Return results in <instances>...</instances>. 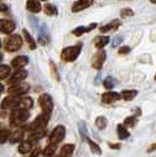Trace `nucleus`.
<instances>
[{"mask_svg": "<svg viewBox=\"0 0 156 157\" xmlns=\"http://www.w3.org/2000/svg\"><path fill=\"white\" fill-rule=\"evenodd\" d=\"M136 122H137V118L136 116H128V117H126L124 118V121H123V124L126 125V127H134V125L136 124Z\"/></svg>", "mask_w": 156, "mask_h": 157, "instance_id": "nucleus-33", "label": "nucleus"}, {"mask_svg": "<svg viewBox=\"0 0 156 157\" xmlns=\"http://www.w3.org/2000/svg\"><path fill=\"white\" fill-rule=\"evenodd\" d=\"M120 15H121V18H129V17H133L134 15V12H133V10L131 8H122L121 10V12H120Z\"/></svg>", "mask_w": 156, "mask_h": 157, "instance_id": "nucleus-34", "label": "nucleus"}, {"mask_svg": "<svg viewBox=\"0 0 156 157\" xmlns=\"http://www.w3.org/2000/svg\"><path fill=\"white\" fill-rule=\"evenodd\" d=\"M75 150V145L72 143L65 144L61 147V149L59 151V155L61 157H71L73 155V152Z\"/></svg>", "mask_w": 156, "mask_h": 157, "instance_id": "nucleus-19", "label": "nucleus"}, {"mask_svg": "<svg viewBox=\"0 0 156 157\" xmlns=\"http://www.w3.org/2000/svg\"><path fill=\"white\" fill-rule=\"evenodd\" d=\"M44 12L48 17H55V15H58V8L52 4H46L44 6Z\"/></svg>", "mask_w": 156, "mask_h": 157, "instance_id": "nucleus-27", "label": "nucleus"}, {"mask_svg": "<svg viewBox=\"0 0 156 157\" xmlns=\"http://www.w3.org/2000/svg\"><path fill=\"white\" fill-rule=\"evenodd\" d=\"M15 29V24L12 20L1 19L0 20V31L4 34H11Z\"/></svg>", "mask_w": 156, "mask_h": 157, "instance_id": "nucleus-12", "label": "nucleus"}, {"mask_svg": "<svg viewBox=\"0 0 156 157\" xmlns=\"http://www.w3.org/2000/svg\"><path fill=\"white\" fill-rule=\"evenodd\" d=\"M22 46V39L19 34H13L8 35L6 39L4 40V48L8 53H13L19 51Z\"/></svg>", "mask_w": 156, "mask_h": 157, "instance_id": "nucleus-2", "label": "nucleus"}, {"mask_svg": "<svg viewBox=\"0 0 156 157\" xmlns=\"http://www.w3.org/2000/svg\"><path fill=\"white\" fill-rule=\"evenodd\" d=\"M45 136V130L42 131H31L28 135V140L29 142H34V141H39Z\"/></svg>", "mask_w": 156, "mask_h": 157, "instance_id": "nucleus-28", "label": "nucleus"}, {"mask_svg": "<svg viewBox=\"0 0 156 157\" xmlns=\"http://www.w3.org/2000/svg\"><path fill=\"white\" fill-rule=\"evenodd\" d=\"M108 44H109V38L108 36H96L95 40H94V46L99 51H101Z\"/></svg>", "mask_w": 156, "mask_h": 157, "instance_id": "nucleus-21", "label": "nucleus"}, {"mask_svg": "<svg viewBox=\"0 0 156 157\" xmlns=\"http://www.w3.org/2000/svg\"><path fill=\"white\" fill-rule=\"evenodd\" d=\"M130 52V48L128 46H122L119 49V54H128Z\"/></svg>", "mask_w": 156, "mask_h": 157, "instance_id": "nucleus-38", "label": "nucleus"}, {"mask_svg": "<svg viewBox=\"0 0 156 157\" xmlns=\"http://www.w3.org/2000/svg\"><path fill=\"white\" fill-rule=\"evenodd\" d=\"M29 89H31L29 85L21 82V83H18V85L8 86L7 92L12 96H25V94L29 92Z\"/></svg>", "mask_w": 156, "mask_h": 157, "instance_id": "nucleus-7", "label": "nucleus"}, {"mask_svg": "<svg viewBox=\"0 0 156 157\" xmlns=\"http://www.w3.org/2000/svg\"><path fill=\"white\" fill-rule=\"evenodd\" d=\"M18 151L22 155H26V154H29L32 152V143L29 141H22L20 142L19 147H18Z\"/></svg>", "mask_w": 156, "mask_h": 157, "instance_id": "nucleus-22", "label": "nucleus"}, {"mask_svg": "<svg viewBox=\"0 0 156 157\" xmlns=\"http://www.w3.org/2000/svg\"><path fill=\"white\" fill-rule=\"evenodd\" d=\"M21 96H12V95H8L7 98H5L2 100V103H1V108L5 110V109H15L18 107V103L20 101Z\"/></svg>", "mask_w": 156, "mask_h": 157, "instance_id": "nucleus-10", "label": "nucleus"}, {"mask_svg": "<svg viewBox=\"0 0 156 157\" xmlns=\"http://www.w3.org/2000/svg\"><path fill=\"white\" fill-rule=\"evenodd\" d=\"M121 96L126 101H131V100H134L137 96V90H135V89H126V90H122Z\"/></svg>", "mask_w": 156, "mask_h": 157, "instance_id": "nucleus-25", "label": "nucleus"}, {"mask_svg": "<svg viewBox=\"0 0 156 157\" xmlns=\"http://www.w3.org/2000/svg\"><path fill=\"white\" fill-rule=\"evenodd\" d=\"M42 1H47V0H42Z\"/></svg>", "mask_w": 156, "mask_h": 157, "instance_id": "nucleus-46", "label": "nucleus"}, {"mask_svg": "<svg viewBox=\"0 0 156 157\" xmlns=\"http://www.w3.org/2000/svg\"><path fill=\"white\" fill-rule=\"evenodd\" d=\"M121 1H126V0H121Z\"/></svg>", "mask_w": 156, "mask_h": 157, "instance_id": "nucleus-45", "label": "nucleus"}, {"mask_svg": "<svg viewBox=\"0 0 156 157\" xmlns=\"http://www.w3.org/2000/svg\"><path fill=\"white\" fill-rule=\"evenodd\" d=\"M49 67H51V73H52V76L53 78H55V80H59V73H58V69H57V67H55V65L53 63L52 61L49 62Z\"/></svg>", "mask_w": 156, "mask_h": 157, "instance_id": "nucleus-36", "label": "nucleus"}, {"mask_svg": "<svg viewBox=\"0 0 156 157\" xmlns=\"http://www.w3.org/2000/svg\"><path fill=\"white\" fill-rule=\"evenodd\" d=\"M22 35H24V38H25V40H26V42H27V45H28V47H29V49L34 51V49L37 48V42H35V40L32 38V35L27 32L26 29L22 31Z\"/></svg>", "mask_w": 156, "mask_h": 157, "instance_id": "nucleus-24", "label": "nucleus"}, {"mask_svg": "<svg viewBox=\"0 0 156 157\" xmlns=\"http://www.w3.org/2000/svg\"><path fill=\"white\" fill-rule=\"evenodd\" d=\"M10 136H11L10 130H8V129H2V130H1V140H0L1 144H4L6 141H8V140H10Z\"/></svg>", "mask_w": 156, "mask_h": 157, "instance_id": "nucleus-35", "label": "nucleus"}, {"mask_svg": "<svg viewBox=\"0 0 156 157\" xmlns=\"http://www.w3.org/2000/svg\"><path fill=\"white\" fill-rule=\"evenodd\" d=\"M26 10L31 13H39L42 10L40 0H27L26 1Z\"/></svg>", "mask_w": 156, "mask_h": 157, "instance_id": "nucleus-15", "label": "nucleus"}, {"mask_svg": "<svg viewBox=\"0 0 156 157\" xmlns=\"http://www.w3.org/2000/svg\"><path fill=\"white\" fill-rule=\"evenodd\" d=\"M28 118H29L28 110H24V109H19V108L12 109L11 114H10V122H11V125H13V127H19L22 123H25Z\"/></svg>", "mask_w": 156, "mask_h": 157, "instance_id": "nucleus-1", "label": "nucleus"}, {"mask_svg": "<svg viewBox=\"0 0 156 157\" xmlns=\"http://www.w3.org/2000/svg\"><path fill=\"white\" fill-rule=\"evenodd\" d=\"M109 147H111V148H113V149H119V148H120V144H109Z\"/></svg>", "mask_w": 156, "mask_h": 157, "instance_id": "nucleus-41", "label": "nucleus"}, {"mask_svg": "<svg viewBox=\"0 0 156 157\" xmlns=\"http://www.w3.org/2000/svg\"><path fill=\"white\" fill-rule=\"evenodd\" d=\"M28 63V58L25 56V55H19V56H15L12 62H11V66L15 68V69H21L24 68L25 66Z\"/></svg>", "mask_w": 156, "mask_h": 157, "instance_id": "nucleus-16", "label": "nucleus"}, {"mask_svg": "<svg viewBox=\"0 0 156 157\" xmlns=\"http://www.w3.org/2000/svg\"><path fill=\"white\" fill-rule=\"evenodd\" d=\"M121 98H122L121 94H119L116 92H107L102 94L101 100H102V102L106 103V105H111V103H114V102L119 101Z\"/></svg>", "mask_w": 156, "mask_h": 157, "instance_id": "nucleus-11", "label": "nucleus"}, {"mask_svg": "<svg viewBox=\"0 0 156 157\" xmlns=\"http://www.w3.org/2000/svg\"><path fill=\"white\" fill-rule=\"evenodd\" d=\"M22 157H26V156H22Z\"/></svg>", "mask_w": 156, "mask_h": 157, "instance_id": "nucleus-47", "label": "nucleus"}, {"mask_svg": "<svg viewBox=\"0 0 156 157\" xmlns=\"http://www.w3.org/2000/svg\"><path fill=\"white\" fill-rule=\"evenodd\" d=\"M87 142H88V145H89L91 151L93 154H95V155H101L102 154V150H101V148H100V145L98 143H95L94 141H92L91 138L88 137H87Z\"/></svg>", "mask_w": 156, "mask_h": 157, "instance_id": "nucleus-29", "label": "nucleus"}, {"mask_svg": "<svg viewBox=\"0 0 156 157\" xmlns=\"http://www.w3.org/2000/svg\"><path fill=\"white\" fill-rule=\"evenodd\" d=\"M155 78V81H156V74H155V78Z\"/></svg>", "mask_w": 156, "mask_h": 157, "instance_id": "nucleus-44", "label": "nucleus"}, {"mask_svg": "<svg viewBox=\"0 0 156 157\" xmlns=\"http://www.w3.org/2000/svg\"><path fill=\"white\" fill-rule=\"evenodd\" d=\"M107 54L104 51H99L96 52L94 55H93V59H92V66H93V68H95V69H101L102 68V66H103L104 61H106V56Z\"/></svg>", "mask_w": 156, "mask_h": 157, "instance_id": "nucleus-9", "label": "nucleus"}, {"mask_svg": "<svg viewBox=\"0 0 156 157\" xmlns=\"http://www.w3.org/2000/svg\"><path fill=\"white\" fill-rule=\"evenodd\" d=\"M48 121H49V115L42 113V114H40L38 117H35V120L29 124L28 129H29V131L45 130L47 124H48Z\"/></svg>", "mask_w": 156, "mask_h": 157, "instance_id": "nucleus-4", "label": "nucleus"}, {"mask_svg": "<svg viewBox=\"0 0 156 157\" xmlns=\"http://www.w3.org/2000/svg\"><path fill=\"white\" fill-rule=\"evenodd\" d=\"M41 154H42L41 149H40V148H35L34 150H32L31 155H29V157H39L40 155H41Z\"/></svg>", "mask_w": 156, "mask_h": 157, "instance_id": "nucleus-37", "label": "nucleus"}, {"mask_svg": "<svg viewBox=\"0 0 156 157\" xmlns=\"http://www.w3.org/2000/svg\"><path fill=\"white\" fill-rule=\"evenodd\" d=\"M81 46H82L81 44H78L75 46H69L64 48L61 52V60L65 62H72V61L76 60L81 53V49H82Z\"/></svg>", "mask_w": 156, "mask_h": 157, "instance_id": "nucleus-3", "label": "nucleus"}, {"mask_svg": "<svg viewBox=\"0 0 156 157\" xmlns=\"http://www.w3.org/2000/svg\"><path fill=\"white\" fill-rule=\"evenodd\" d=\"M27 74H28V73H27L25 69H18L17 72L13 73L10 78H7V85L13 86V85L21 83V82L27 78Z\"/></svg>", "mask_w": 156, "mask_h": 157, "instance_id": "nucleus-8", "label": "nucleus"}, {"mask_svg": "<svg viewBox=\"0 0 156 157\" xmlns=\"http://www.w3.org/2000/svg\"><path fill=\"white\" fill-rule=\"evenodd\" d=\"M98 27V24L96 22H92L88 26H79L76 27L75 29H73L72 33L75 35V36H81L82 34H86V33H89L91 31H93L94 28Z\"/></svg>", "mask_w": 156, "mask_h": 157, "instance_id": "nucleus-14", "label": "nucleus"}, {"mask_svg": "<svg viewBox=\"0 0 156 157\" xmlns=\"http://www.w3.org/2000/svg\"><path fill=\"white\" fill-rule=\"evenodd\" d=\"M66 136V128L64 125H57L52 130L48 141L52 144H59L61 141H64V138Z\"/></svg>", "mask_w": 156, "mask_h": 157, "instance_id": "nucleus-5", "label": "nucleus"}, {"mask_svg": "<svg viewBox=\"0 0 156 157\" xmlns=\"http://www.w3.org/2000/svg\"><path fill=\"white\" fill-rule=\"evenodd\" d=\"M129 131L127 130L126 125L124 124H119L117 125V137L120 140H126L129 137Z\"/></svg>", "mask_w": 156, "mask_h": 157, "instance_id": "nucleus-26", "label": "nucleus"}, {"mask_svg": "<svg viewBox=\"0 0 156 157\" xmlns=\"http://www.w3.org/2000/svg\"><path fill=\"white\" fill-rule=\"evenodd\" d=\"M120 25H121L120 20H113L109 24H107V25H104V26L101 27V28H100V32L107 33V32H109V31H115V29H117V28L120 27Z\"/></svg>", "mask_w": 156, "mask_h": 157, "instance_id": "nucleus-20", "label": "nucleus"}, {"mask_svg": "<svg viewBox=\"0 0 156 157\" xmlns=\"http://www.w3.org/2000/svg\"><path fill=\"white\" fill-rule=\"evenodd\" d=\"M0 7H1V11H2V12H6L7 10H8L5 4H1V5H0Z\"/></svg>", "mask_w": 156, "mask_h": 157, "instance_id": "nucleus-40", "label": "nucleus"}, {"mask_svg": "<svg viewBox=\"0 0 156 157\" xmlns=\"http://www.w3.org/2000/svg\"><path fill=\"white\" fill-rule=\"evenodd\" d=\"M155 150H156V142L151 144L149 148L147 149V152H153V151H155Z\"/></svg>", "mask_w": 156, "mask_h": 157, "instance_id": "nucleus-39", "label": "nucleus"}, {"mask_svg": "<svg viewBox=\"0 0 156 157\" xmlns=\"http://www.w3.org/2000/svg\"><path fill=\"white\" fill-rule=\"evenodd\" d=\"M24 135H25V129H24V128H18V129H15L13 132H11L10 141H11L12 143H18L20 141H22Z\"/></svg>", "mask_w": 156, "mask_h": 157, "instance_id": "nucleus-18", "label": "nucleus"}, {"mask_svg": "<svg viewBox=\"0 0 156 157\" xmlns=\"http://www.w3.org/2000/svg\"><path fill=\"white\" fill-rule=\"evenodd\" d=\"M149 1H150V2H153V4H155V5H156V0H149Z\"/></svg>", "mask_w": 156, "mask_h": 157, "instance_id": "nucleus-42", "label": "nucleus"}, {"mask_svg": "<svg viewBox=\"0 0 156 157\" xmlns=\"http://www.w3.org/2000/svg\"><path fill=\"white\" fill-rule=\"evenodd\" d=\"M57 148H58V144H52L48 143L47 147L42 150V155L44 157H53L55 156V152H57Z\"/></svg>", "mask_w": 156, "mask_h": 157, "instance_id": "nucleus-23", "label": "nucleus"}, {"mask_svg": "<svg viewBox=\"0 0 156 157\" xmlns=\"http://www.w3.org/2000/svg\"><path fill=\"white\" fill-rule=\"evenodd\" d=\"M94 2V0H76L73 6H72V12H80L84 11L86 8H88L89 6H92V4Z\"/></svg>", "mask_w": 156, "mask_h": 157, "instance_id": "nucleus-13", "label": "nucleus"}, {"mask_svg": "<svg viewBox=\"0 0 156 157\" xmlns=\"http://www.w3.org/2000/svg\"><path fill=\"white\" fill-rule=\"evenodd\" d=\"M107 124H108L107 117H104V116H98V117L95 118V125L98 127L100 130H103L104 128L107 127Z\"/></svg>", "mask_w": 156, "mask_h": 157, "instance_id": "nucleus-30", "label": "nucleus"}, {"mask_svg": "<svg viewBox=\"0 0 156 157\" xmlns=\"http://www.w3.org/2000/svg\"><path fill=\"white\" fill-rule=\"evenodd\" d=\"M19 109H24V110H29L33 108V98L31 96H21L20 98V101L18 103V107Z\"/></svg>", "mask_w": 156, "mask_h": 157, "instance_id": "nucleus-17", "label": "nucleus"}, {"mask_svg": "<svg viewBox=\"0 0 156 157\" xmlns=\"http://www.w3.org/2000/svg\"><path fill=\"white\" fill-rule=\"evenodd\" d=\"M39 105L42 113L51 115V113L53 111V107H54L52 96L48 94H41L39 96Z\"/></svg>", "mask_w": 156, "mask_h": 157, "instance_id": "nucleus-6", "label": "nucleus"}, {"mask_svg": "<svg viewBox=\"0 0 156 157\" xmlns=\"http://www.w3.org/2000/svg\"><path fill=\"white\" fill-rule=\"evenodd\" d=\"M53 157H61V156H60V155H59V154H58V155H57V156H53Z\"/></svg>", "mask_w": 156, "mask_h": 157, "instance_id": "nucleus-43", "label": "nucleus"}, {"mask_svg": "<svg viewBox=\"0 0 156 157\" xmlns=\"http://www.w3.org/2000/svg\"><path fill=\"white\" fill-rule=\"evenodd\" d=\"M10 75H11V67L7 65L0 66V78L5 80V78H10Z\"/></svg>", "mask_w": 156, "mask_h": 157, "instance_id": "nucleus-31", "label": "nucleus"}, {"mask_svg": "<svg viewBox=\"0 0 156 157\" xmlns=\"http://www.w3.org/2000/svg\"><path fill=\"white\" fill-rule=\"evenodd\" d=\"M116 86V80L111 76H108L103 80V87L107 89H113Z\"/></svg>", "mask_w": 156, "mask_h": 157, "instance_id": "nucleus-32", "label": "nucleus"}]
</instances>
